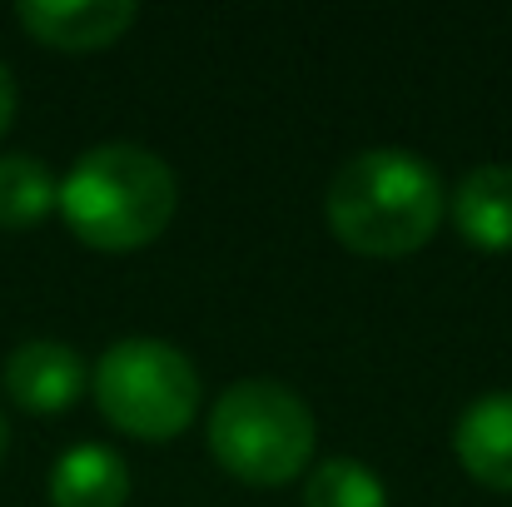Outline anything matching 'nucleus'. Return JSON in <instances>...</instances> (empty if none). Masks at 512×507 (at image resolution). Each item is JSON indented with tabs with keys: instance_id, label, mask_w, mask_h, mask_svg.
I'll use <instances>...</instances> for the list:
<instances>
[{
	"instance_id": "nucleus-1",
	"label": "nucleus",
	"mask_w": 512,
	"mask_h": 507,
	"mask_svg": "<svg viewBox=\"0 0 512 507\" xmlns=\"http://www.w3.org/2000/svg\"><path fill=\"white\" fill-rule=\"evenodd\" d=\"M179 184L174 169L145 145H95L60 179L55 209L70 234L100 254H130L155 244L174 219Z\"/></svg>"
},
{
	"instance_id": "nucleus-2",
	"label": "nucleus",
	"mask_w": 512,
	"mask_h": 507,
	"mask_svg": "<svg viewBox=\"0 0 512 507\" xmlns=\"http://www.w3.org/2000/svg\"><path fill=\"white\" fill-rule=\"evenodd\" d=\"M438 169L413 150H363L329 184V229L343 249L368 259H403L423 249L443 219Z\"/></svg>"
},
{
	"instance_id": "nucleus-3",
	"label": "nucleus",
	"mask_w": 512,
	"mask_h": 507,
	"mask_svg": "<svg viewBox=\"0 0 512 507\" xmlns=\"http://www.w3.org/2000/svg\"><path fill=\"white\" fill-rule=\"evenodd\" d=\"M314 443L319 438L309 403L274 378H244L224 388L209 413V453L229 478L249 488L294 483L309 468Z\"/></svg>"
},
{
	"instance_id": "nucleus-4",
	"label": "nucleus",
	"mask_w": 512,
	"mask_h": 507,
	"mask_svg": "<svg viewBox=\"0 0 512 507\" xmlns=\"http://www.w3.org/2000/svg\"><path fill=\"white\" fill-rule=\"evenodd\" d=\"M95 403L100 413L145 443H170L194 423L199 408V373L189 353H179L165 338H125L105 348L95 363Z\"/></svg>"
},
{
	"instance_id": "nucleus-5",
	"label": "nucleus",
	"mask_w": 512,
	"mask_h": 507,
	"mask_svg": "<svg viewBox=\"0 0 512 507\" xmlns=\"http://www.w3.org/2000/svg\"><path fill=\"white\" fill-rule=\"evenodd\" d=\"M135 15L140 10L130 0H20L15 5V20L30 30V40L75 55L115 45L135 25Z\"/></svg>"
},
{
	"instance_id": "nucleus-6",
	"label": "nucleus",
	"mask_w": 512,
	"mask_h": 507,
	"mask_svg": "<svg viewBox=\"0 0 512 507\" xmlns=\"http://www.w3.org/2000/svg\"><path fill=\"white\" fill-rule=\"evenodd\" d=\"M5 393L25 413H65L85 393V363L70 343L30 338L5 358Z\"/></svg>"
},
{
	"instance_id": "nucleus-7",
	"label": "nucleus",
	"mask_w": 512,
	"mask_h": 507,
	"mask_svg": "<svg viewBox=\"0 0 512 507\" xmlns=\"http://www.w3.org/2000/svg\"><path fill=\"white\" fill-rule=\"evenodd\" d=\"M453 453L493 493H512V393H483L453 428Z\"/></svg>"
},
{
	"instance_id": "nucleus-8",
	"label": "nucleus",
	"mask_w": 512,
	"mask_h": 507,
	"mask_svg": "<svg viewBox=\"0 0 512 507\" xmlns=\"http://www.w3.org/2000/svg\"><path fill=\"white\" fill-rule=\"evenodd\" d=\"M453 224L473 249L508 254L512 249V165H478L453 189Z\"/></svg>"
},
{
	"instance_id": "nucleus-9",
	"label": "nucleus",
	"mask_w": 512,
	"mask_h": 507,
	"mask_svg": "<svg viewBox=\"0 0 512 507\" xmlns=\"http://www.w3.org/2000/svg\"><path fill=\"white\" fill-rule=\"evenodd\" d=\"M130 468L100 443H80L50 468V507H125Z\"/></svg>"
},
{
	"instance_id": "nucleus-10",
	"label": "nucleus",
	"mask_w": 512,
	"mask_h": 507,
	"mask_svg": "<svg viewBox=\"0 0 512 507\" xmlns=\"http://www.w3.org/2000/svg\"><path fill=\"white\" fill-rule=\"evenodd\" d=\"M55 174L35 155H0V229H30L55 209Z\"/></svg>"
},
{
	"instance_id": "nucleus-11",
	"label": "nucleus",
	"mask_w": 512,
	"mask_h": 507,
	"mask_svg": "<svg viewBox=\"0 0 512 507\" xmlns=\"http://www.w3.org/2000/svg\"><path fill=\"white\" fill-rule=\"evenodd\" d=\"M304 507H388V493L373 468H363L353 458H329L309 473Z\"/></svg>"
},
{
	"instance_id": "nucleus-12",
	"label": "nucleus",
	"mask_w": 512,
	"mask_h": 507,
	"mask_svg": "<svg viewBox=\"0 0 512 507\" xmlns=\"http://www.w3.org/2000/svg\"><path fill=\"white\" fill-rule=\"evenodd\" d=\"M10 120H15V80H10V65L0 60V140H5Z\"/></svg>"
},
{
	"instance_id": "nucleus-13",
	"label": "nucleus",
	"mask_w": 512,
	"mask_h": 507,
	"mask_svg": "<svg viewBox=\"0 0 512 507\" xmlns=\"http://www.w3.org/2000/svg\"><path fill=\"white\" fill-rule=\"evenodd\" d=\"M5 448H10V428H5V413H0V463H5Z\"/></svg>"
}]
</instances>
